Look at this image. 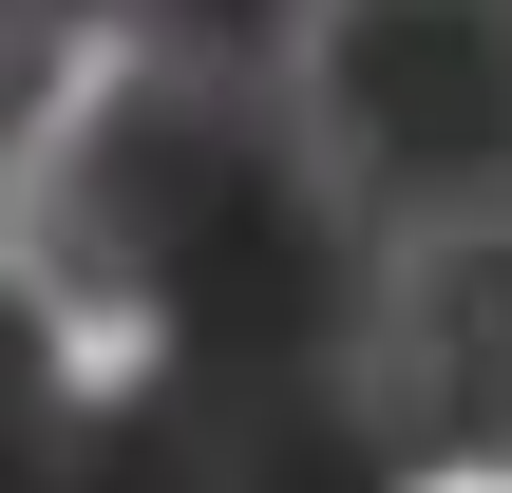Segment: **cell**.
<instances>
[{"mask_svg":"<svg viewBox=\"0 0 512 493\" xmlns=\"http://www.w3.org/2000/svg\"><path fill=\"white\" fill-rule=\"evenodd\" d=\"M323 399L361 418L380 475H494L512 437V323H494V247H380L361 323L323 342Z\"/></svg>","mask_w":512,"mask_h":493,"instance_id":"obj_3","label":"cell"},{"mask_svg":"<svg viewBox=\"0 0 512 493\" xmlns=\"http://www.w3.org/2000/svg\"><path fill=\"white\" fill-rule=\"evenodd\" d=\"M76 38H95V0H0V133H38V114H57Z\"/></svg>","mask_w":512,"mask_h":493,"instance_id":"obj_6","label":"cell"},{"mask_svg":"<svg viewBox=\"0 0 512 493\" xmlns=\"http://www.w3.org/2000/svg\"><path fill=\"white\" fill-rule=\"evenodd\" d=\"M19 152H38V133H0V209H19Z\"/></svg>","mask_w":512,"mask_h":493,"instance_id":"obj_7","label":"cell"},{"mask_svg":"<svg viewBox=\"0 0 512 493\" xmlns=\"http://www.w3.org/2000/svg\"><path fill=\"white\" fill-rule=\"evenodd\" d=\"M57 437H76V361H57V304H38V285H0V493L38 475Z\"/></svg>","mask_w":512,"mask_h":493,"instance_id":"obj_5","label":"cell"},{"mask_svg":"<svg viewBox=\"0 0 512 493\" xmlns=\"http://www.w3.org/2000/svg\"><path fill=\"white\" fill-rule=\"evenodd\" d=\"M285 133H304V171H323L380 247L494 228L512 19L494 0H304V38H285Z\"/></svg>","mask_w":512,"mask_h":493,"instance_id":"obj_2","label":"cell"},{"mask_svg":"<svg viewBox=\"0 0 512 493\" xmlns=\"http://www.w3.org/2000/svg\"><path fill=\"white\" fill-rule=\"evenodd\" d=\"M95 437L133 456V493H418L361 456V418L323 399V361H171L133 399H95Z\"/></svg>","mask_w":512,"mask_h":493,"instance_id":"obj_4","label":"cell"},{"mask_svg":"<svg viewBox=\"0 0 512 493\" xmlns=\"http://www.w3.org/2000/svg\"><path fill=\"white\" fill-rule=\"evenodd\" d=\"M38 304H133L171 361H323L380 285V228L304 171L285 57H133L19 152Z\"/></svg>","mask_w":512,"mask_h":493,"instance_id":"obj_1","label":"cell"}]
</instances>
